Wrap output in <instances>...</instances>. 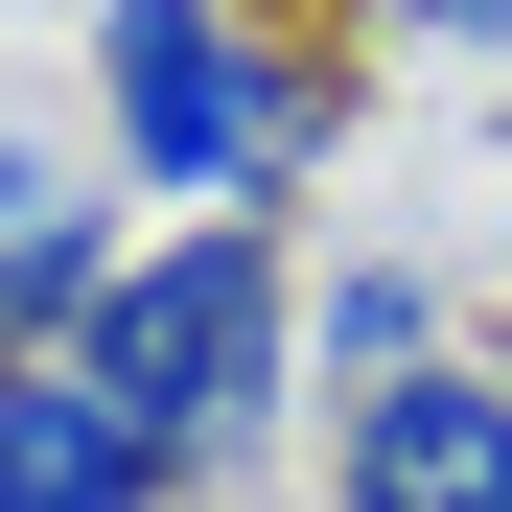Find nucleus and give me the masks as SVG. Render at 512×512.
<instances>
[{
	"instance_id": "obj_4",
	"label": "nucleus",
	"mask_w": 512,
	"mask_h": 512,
	"mask_svg": "<svg viewBox=\"0 0 512 512\" xmlns=\"http://www.w3.org/2000/svg\"><path fill=\"white\" fill-rule=\"evenodd\" d=\"M163 489L187 466H163L70 350H0V512H163Z\"/></svg>"
},
{
	"instance_id": "obj_1",
	"label": "nucleus",
	"mask_w": 512,
	"mask_h": 512,
	"mask_svg": "<svg viewBox=\"0 0 512 512\" xmlns=\"http://www.w3.org/2000/svg\"><path fill=\"white\" fill-rule=\"evenodd\" d=\"M70 373H94L163 466H233L256 419H280L303 373V280H280V233H163L94 280V326H70Z\"/></svg>"
},
{
	"instance_id": "obj_2",
	"label": "nucleus",
	"mask_w": 512,
	"mask_h": 512,
	"mask_svg": "<svg viewBox=\"0 0 512 512\" xmlns=\"http://www.w3.org/2000/svg\"><path fill=\"white\" fill-rule=\"evenodd\" d=\"M94 117H117V163L163 210H210V187L326 163V70H280L233 0H94Z\"/></svg>"
},
{
	"instance_id": "obj_6",
	"label": "nucleus",
	"mask_w": 512,
	"mask_h": 512,
	"mask_svg": "<svg viewBox=\"0 0 512 512\" xmlns=\"http://www.w3.org/2000/svg\"><path fill=\"white\" fill-rule=\"evenodd\" d=\"M419 47H466V70H512V0H396Z\"/></svg>"
},
{
	"instance_id": "obj_5",
	"label": "nucleus",
	"mask_w": 512,
	"mask_h": 512,
	"mask_svg": "<svg viewBox=\"0 0 512 512\" xmlns=\"http://www.w3.org/2000/svg\"><path fill=\"white\" fill-rule=\"evenodd\" d=\"M326 350H350V373H373V396H396V373H419V280H396V256H350V280H326Z\"/></svg>"
},
{
	"instance_id": "obj_3",
	"label": "nucleus",
	"mask_w": 512,
	"mask_h": 512,
	"mask_svg": "<svg viewBox=\"0 0 512 512\" xmlns=\"http://www.w3.org/2000/svg\"><path fill=\"white\" fill-rule=\"evenodd\" d=\"M326 512H512V373L489 350H419L396 396H350Z\"/></svg>"
},
{
	"instance_id": "obj_7",
	"label": "nucleus",
	"mask_w": 512,
	"mask_h": 512,
	"mask_svg": "<svg viewBox=\"0 0 512 512\" xmlns=\"http://www.w3.org/2000/svg\"><path fill=\"white\" fill-rule=\"evenodd\" d=\"M489 233H512V187H489Z\"/></svg>"
}]
</instances>
